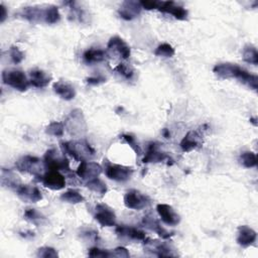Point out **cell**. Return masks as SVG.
Listing matches in <instances>:
<instances>
[{
    "label": "cell",
    "instance_id": "obj_1",
    "mask_svg": "<svg viewBox=\"0 0 258 258\" xmlns=\"http://www.w3.org/2000/svg\"><path fill=\"white\" fill-rule=\"evenodd\" d=\"M214 74L221 79H237L239 82L248 86L252 90H257L258 78L256 75L250 74L245 69L236 63L224 62L216 64L213 69Z\"/></svg>",
    "mask_w": 258,
    "mask_h": 258
},
{
    "label": "cell",
    "instance_id": "obj_2",
    "mask_svg": "<svg viewBox=\"0 0 258 258\" xmlns=\"http://www.w3.org/2000/svg\"><path fill=\"white\" fill-rule=\"evenodd\" d=\"M62 153H66L78 161H85L95 155V149L86 140H74L60 142Z\"/></svg>",
    "mask_w": 258,
    "mask_h": 258
},
{
    "label": "cell",
    "instance_id": "obj_3",
    "mask_svg": "<svg viewBox=\"0 0 258 258\" xmlns=\"http://www.w3.org/2000/svg\"><path fill=\"white\" fill-rule=\"evenodd\" d=\"M63 125L68 132L75 137H81L87 131V123L81 109L73 110L67 117Z\"/></svg>",
    "mask_w": 258,
    "mask_h": 258
},
{
    "label": "cell",
    "instance_id": "obj_4",
    "mask_svg": "<svg viewBox=\"0 0 258 258\" xmlns=\"http://www.w3.org/2000/svg\"><path fill=\"white\" fill-rule=\"evenodd\" d=\"M44 167L48 170H64L70 171V162L64 153L58 152L55 148L48 149L43 155Z\"/></svg>",
    "mask_w": 258,
    "mask_h": 258
},
{
    "label": "cell",
    "instance_id": "obj_5",
    "mask_svg": "<svg viewBox=\"0 0 258 258\" xmlns=\"http://www.w3.org/2000/svg\"><path fill=\"white\" fill-rule=\"evenodd\" d=\"M2 81L5 85L19 91L24 92L28 89L30 83L26 75L20 70H5L2 72Z\"/></svg>",
    "mask_w": 258,
    "mask_h": 258
},
{
    "label": "cell",
    "instance_id": "obj_6",
    "mask_svg": "<svg viewBox=\"0 0 258 258\" xmlns=\"http://www.w3.org/2000/svg\"><path fill=\"white\" fill-rule=\"evenodd\" d=\"M43 166V161L40 158L32 155H24L15 162V167L19 171L33 174L35 177L42 175L41 172Z\"/></svg>",
    "mask_w": 258,
    "mask_h": 258
},
{
    "label": "cell",
    "instance_id": "obj_7",
    "mask_svg": "<svg viewBox=\"0 0 258 258\" xmlns=\"http://www.w3.org/2000/svg\"><path fill=\"white\" fill-rule=\"evenodd\" d=\"M150 199L148 196L137 189H130L124 196V205L130 210H142L149 206Z\"/></svg>",
    "mask_w": 258,
    "mask_h": 258
},
{
    "label": "cell",
    "instance_id": "obj_8",
    "mask_svg": "<svg viewBox=\"0 0 258 258\" xmlns=\"http://www.w3.org/2000/svg\"><path fill=\"white\" fill-rule=\"evenodd\" d=\"M133 169L132 167L108 163L105 167V174L108 178L113 179L115 181H127L132 176Z\"/></svg>",
    "mask_w": 258,
    "mask_h": 258
},
{
    "label": "cell",
    "instance_id": "obj_9",
    "mask_svg": "<svg viewBox=\"0 0 258 258\" xmlns=\"http://www.w3.org/2000/svg\"><path fill=\"white\" fill-rule=\"evenodd\" d=\"M39 181L52 190H59L66 186V178L58 170H48L39 176Z\"/></svg>",
    "mask_w": 258,
    "mask_h": 258
},
{
    "label": "cell",
    "instance_id": "obj_10",
    "mask_svg": "<svg viewBox=\"0 0 258 258\" xmlns=\"http://www.w3.org/2000/svg\"><path fill=\"white\" fill-rule=\"evenodd\" d=\"M95 220L103 227L116 225V215L114 211L105 204H99L95 209Z\"/></svg>",
    "mask_w": 258,
    "mask_h": 258
},
{
    "label": "cell",
    "instance_id": "obj_11",
    "mask_svg": "<svg viewBox=\"0 0 258 258\" xmlns=\"http://www.w3.org/2000/svg\"><path fill=\"white\" fill-rule=\"evenodd\" d=\"M102 166L94 161H81L79 164L76 173L79 177L84 180H90L92 178L98 177L102 173Z\"/></svg>",
    "mask_w": 258,
    "mask_h": 258
},
{
    "label": "cell",
    "instance_id": "obj_12",
    "mask_svg": "<svg viewBox=\"0 0 258 258\" xmlns=\"http://www.w3.org/2000/svg\"><path fill=\"white\" fill-rule=\"evenodd\" d=\"M144 243H145V250L158 257H169V256L177 255L176 253H174V250L164 242L145 239Z\"/></svg>",
    "mask_w": 258,
    "mask_h": 258
},
{
    "label": "cell",
    "instance_id": "obj_13",
    "mask_svg": "<svg viewBox=\"0 0 258 258\" xmlns=\"http://www.w3.org/2000/svg\"><path fill=\"white\" fill-rule=\"evenodd\" d=\"M47 10L48 6L46 7H38V6H29V7H24L20 15L30 21V22H45L47 19Z\"/></svg>",
    "mask_w": 258,
    "mask_h": 258
},
{
    "label": "cell",
    "instance_id": "obj_14",
    "mask_svg": "<svg viewBox=\"0 0 258 258\" xmlns=\"http://www.w3.org/2000/svg\"><path fill=\"white\" fill-rule=\"evenodd\" d=\"M160 12L170 14L177 20H185L187 18V10L173 1H160L158 9Z\"/></svg>",
    "mask_w": 258,
    "mask_h": 258
},
{
    "label": "cell",
    "instance_id": "obj_15",
    "mask_svg": "<svg viewBox=\"0 0 258 258\" xmlns=\"http://www.w3.org/2000/svg\"><path fill=\"white\" fill-rule=\"evenodd\" d=\"M142 10L140 1L127 0L122 2L121 6L118 9V14L121 18L125 20H132L137 17Z\"/></svg>",
    "mask_w": 258,
    "mask_h": 258
},
{
    "label": "cell",
    "instance_id": "obj_16",
    "mask_svg": "<svg viewBox=\"0 0 258 258\" xmlns=\"http://www.w3.org/2000/svg\"><path fill=\"white\" fill-rule=\"evenodd\" d=\"M16 194L18 198L25 203H36L42 200V195L39 188L30 184H21L16 189Z\"/></svg>",
    "mask_w": 258,
    "mask_h": 258
},
{
    "label": "cell",
    "instance_id": "obj_17",
    "mask_svg": "<svg viewBox=\"0 0 258 258\" xmlns=\"http://www.w3.org/2000/svg\"><path fill=\"white\" fill-rule=\"evenodd\" d=\"M156 211L161 221L168 226H175L180 222L179 215L167 204H158L156 206Z\"/></svg>",
    "mask_w": 258,
    "mask_h": 258
},
{
    "label": "cell",
    "instance_id": "obj_18",
    "mask_svg": "<svg viewBox=\"0 0 258 258\" xmlns=\"http://www.w3.org/2000/svg\"><path fill=\"white\" fill-rule=\"evenodd\" d=\"M202 144V135L198 130H190L188 131L182 140L179 143V146L182 151L189 152Z\"/></svg>",
    "mask_w": 258,
    "mask_h": 258
},
{
    "label": "cell",
    "instance_id": "obj_19",
    "mask_svg": "<svg viewBox=\"0 0 258 258\" xmlns=\"http://www.w3.org/2000/svg\"><path fill=\"white\" fill-rule=\"evenodd\" d=\"M257 239V233L247 225H242L238 228L237 243L242 247L252 245Z\"/></svg>",
    "mask_w": 258,
    "mask_h": 258
},
{
    "label": "cell",
    "instance_id": "obj_20",
    "mask_svg": "<svg viewBox=\"0 0 258 258\" xmlns=\"http://www.w3.org/2000/svg\"><path fill=\"white\" fill-rule=\"evenodd\" d=\"M116 234L120 237L127 238L134 241H144L146 239L145 233L135 227H130L126 225H120L116 228Z\"/></svg>",
    "mask_w": 258,
    "mask_h": 258
},
{
    "label": "cell",
    "instance_id": "obj_21",
    "mask_svg": "<svg viewBox=\"0 0 258 258\" xmlns=\"http://www.w3.org/2000/svg\"><path fill=\"white\" fill-rule=\"evenodd\" d=\"M107 47L113 51H116L122 58L126 59L131 54V49L129 45L119 36H113L109 39Z\"/></svg>",
    "mask_w": 258,
    "mask_h": 258
},
{
    "label": "cell",
    "instance_id": "obj_22",
    "mask_svg": "<svg viewBox=\"0 0 258 258\" xmlns=\"http://www.w3.org/2000/svg\"><path fill=\"white\" fill-rule=\"evenodd\" d=\"M142 224L144 225V227H146L147 229L155 232L159 237H161L162 239H169L173 234L168 232L166 229H164L158 220H156L154 217L148 215L145 216L142 220Z\"/></svg>",
    "mask_w": 258,
    "mask_h": 258
},
{
    "label": "cell",
    "instance_id": "obj_23",
    "mask_svg": "<svg viewBox=\"0 0 258 258\" xmlns=\"http://www.w3.org/2000/svg\"><path fill=\"white\" fill-rule=\"evenodd\" d=\"M50 81L51 76L42 70L34 69L29 73V83L35 88H44L50 83Z\"/></svg>",
    "mask_w": 258,
    "mask_h": 258
},
{
    "label": "cell",
    "instance_id": "obj_24",
    "mask_svg": "<svg viewBox=\"0 0 258 258\" xmlns=\"http://www.w3.org/2000/svg\"><path fill=\"white\" fill-rule=\"evenodd\" d=\"M53 92L58 95L61 99L66 101H70L75 98L76 90L75 88L64 81H57L52 85Z\"/></svg>",
    "mask_w": 258,
    "mask_h": 258
},
{
    "label": "cell",
    "instance_id": "obj_25",
    "mask_svg": "<svg viewBox=\"0 0 258 258\" xmlns=\"http://www.w3.org/2000/svg\"><path fill=\"white\" fill-rule=\"evenodd\" d=\"M169 160V156L160 151L158 149V145L156 143H150L148 150L145 154V156L142 159L143 163H149V162H161L164 160Z\"/></svg>",
    "mask_w": 258,
    "mask_h": 258
},
{
    "label": "cell",
    "instance_id": "obj_26",
    "mask_svg": "<svg viewBox=\"0 0 258 258\" xmlns=\"http://www.w3.org/2000/svg\"><path fill=\"white\" fill-rule=\"evenodd\" d=\"M1 184L4 187L14 189L16 191V189L21 185V182H20V178L18 177V175H16L12 170L2 168L1 169Z\"/></svg>",
    "mask_w": 258,
    "mask_h": 258
},
{
    "label": "cell",
    "instance_id": "obj_27",
    "mask_svg": "<svg viewBox=\"0 0 258 258\" xmlns=\"http://www.w3.org/2000/svg\"><path fill=\"white\" fill-rule=\"evenodd\" d=\"M83 58L85 62L90 64L101 62L106 58V52L99 48H90L84 52Z\"/></svg>",
    "mask_w": 258,
    "mask_h": 258
},
{
    "label": "cell",
    "instance_id": "obj_28",
    "mask_svg": "<svg viewBox=\"0 0 258 258\" xmlns=\"http://www.w3.org/2000/svg\"><path fill=\"white\" fill-rule=\"evenodd\" d=\"M86 186L90 190H92L96 194H99V195H105L107 192V189H108L106 183L102 179H100L99 177H95V178H92V179L88 180V182L86 183Z\"/></svg>",
    "mask_w": 258,
    "mask_h": 258
},
{
    "label": "cell",
    "instance_id": "obj_29",
    "mask_svg": "<svg viewBox=\"0 0 258 258\" xmlns=\"http://www.w3.org/2000/svg\"><path fill=\"white\" fill-rule=\"evenodd\" d=\"M60 200L69 204H80L85 201V198L75 189H69L60 195Z\"/></svg>",
    "mask_w": 258,
    "mask_h": 258
},
{
    "label": "cell",
    "instance_id": "obj_30",
    "mask_svg": "<svg viewBox=\"0 0 258 258\" xmlns=\"http://www.w3.org/2000/svg\"><path fill=\"white\" fill-rule=\"evenodd\" d=\"M243 59L251 64H258V52L255 46L248 44L243 49Z\"/></svg>",
    "mask_w": 258,
    "mask_h": 258
},
{
    "label": "cell",
    "instance_id": "obj_31",
    "mask_svg": "<svg viewBox=\"0 0 258 258\" xmlns=\"http://www.w3.org/2000/svg\"><path fill=\"white\" fill-rule=\"evenodd\" d=\"M24 219L34 225H41L45 221L44 216L35 209H26L24 212Z\"/></svg>",
    "mask_w": 258,
    "mask_h": 258
},
{
    "label": "cell",
    "instance_id": "obj_32",
    "mask_svg": "<svg viewBox=\"0 0 258 258\" xmlns=\"http://www.w3.org/2000/svg\"><path fill=\"white\" fill-rule=\"evenodd\" d=\"M239 160H240V163L247 168L254 167L257 165V156L252 151H245L241 153Z\"/></svg>",
    "mask_w": 258,
    "mask_h": 258
},
{
    "label": "cell",
    "instance_id": "obj_33",
    "mask_svg": "<svg viewBox=\"0 0 258 258\" xmlns=\"http://www.w3.org/2000/svg\"><path fill=\"white\" fill-rule=\"evenodd\" d=\"M45 132L51 136H55V137H61L63 135L64 132V125L63 123L60 122H56L53 121L51 123H49L46 128H45Z\"/></svg>",
    "mask_w": 258,
    "mask_h": 258
},
{
    "label": "cell",
    "instance_id": "obj_34",
    "mask_svg": "<svg viewBox=\"0 0 258 258\" xmlns=\"http://www.w3.org/2000/svg\"><path fill=\"white\" fill-rule=\"evenodd\" d=\"M174 48L169 43H161L154 50V54L162 57H171L174 55Z\"/></svg>",
    "mask_w": 258,
    "mask_h": 258
},
{
    "label": "cell",
    "instance_id": "obj_35",
    "mask_svg": "<svg viewBox=\"0 0 258 258\" xmlns=\"http://www.w3.org/2000/svg\"><path fill=\"white\" fill-rule=\"evenodd\" d=\"M114 71L117 74L121 75L123 78L127 79V80H131L134 77V75H135V72H134L133 68L130 67L129 64H127V63H119V64H117L115 67Z\"/></svg>",
    "mask_w": 258,
    "mask_h": 258
},
{
    "label": "cell",
    "instance_id": "obj_36",
    "mask_svg": "<svg viewBox=\"0 0 258 258\" xmlns=\"http://www.w3.org/2000/svg\"><path fill=\"white\" fill-rule=\"evenodd\" d=\"M36 255L38 257H42V258H56L58 256L56 250L51 247H48V246L38 248Z\"/></svg>",
    "mask_w": 258,
    "mask_h": 258
},
{
    "label": "cell",
    "instance_id": "obj_37",
    "mask_svg": "<svg viewBox=\"0 0 258 258\" xmlns=\"http://www.w3.org/2000/svg\"><path fill=\"white\" fill-rule=\"evenodd\" d=\"M9 55L11 60L14 63H20L24 59V53L17 47V46H11L9 49Z\"/></svg>",
    "mask_w": 258,
    "mask_h": 258
},
{
    "label": "cell",
    "instance_id": "obj_38",
    "mask_svg": "<svg viewBox=\"0 0 258 258\" xmlns=\"http://www.w3.org/2000/svg\"><path fill=\"white\" fill-rule=\"evenodd\" d=\"M122 138L130 145V147L136 152V154H138V155H140L141 154V152H142V150H141V148H140V146H139V144L137 143V141L135 140V138L132 136V135H129V134H123L122 135Z\"/></svg>",
    "mask_w": 258,
    "mask_h": 258
},
{
    "label": "cell",
    "instance_id": "obj_39",
    "mask_svg": "<svg viewBox=\"0 0 258 258\" xmlns=\"http://www.w3.org/2000/svg\"><path fill=\"white\" fill-rule=\"evenodd\" d=\"M88 255L90 257H111L112 254L108 250H103L98 247H93L89 250Z\"/></svg>",
    "mask_w": 258,
    "mask_h": 258
},
{
    "label": "cell",
    "instance_id": "obj_40",
    "mask_svg": "<svg viewBox=\"0 0 258 258\" xmlns=\"http://www.w3.org/2000/svg\"><path fill=\"white\" fill-rule=\"evenodd\" d=\"M141 7L146 10H152V9H158L160 1L157 0H145V1H140Z\"/></svg>",
    "mask_w": 258,
    "mask_h": 258
},
{
    "label": "cell",
    "instance_id": "obj_41",
    "mask_svg": "<svg viewBox=\"0 0 258 258\" xmlns=\"http://www.w3.org/2000/svg\"><path fill=\"white\" fill-rule=\"evenodd\" d=\"M112 256L114 257H121V258H128L130 256L128 250L124 247H117L111 252Z\"/></svg>",
    "mask_w": 258,
    "mask_h": 258
},
{
    "label": "cell",
    "instance_id": "obj_42",
    "mask_svg": "<svg viewBox=\"0 0 258 258\" xmlns=\"http://www.w3.org/2000/svg\"><path fill=\"white\" fill-rule=\"evenodd\" d=\"M106 81V79L104 77H101V76H97V77H89L86 82L89 84V85H99L101 83H104Z\"/></svg>",
    "mask_w": 258,
    "mask_h": 258
},
{
    "label": "cell",
    "instance_id": "obj_43",
    "mask_svg": "<svg viewBox=\"0 0 258 258\" xmlns=\"http://www.w3.org/2000/svg\"><path fill=\"white\" fill-rule=\"evenodd\" d=\"M0 9H1V17H0V21L1 22H3L4 20H5V18H6V16H7V12H6V8H5V6L3 5V4H1L0 5Z\"/></svg>",
    "mask_w": 258,
    "mask_h": 258
},
{
    "label": "cell",
    "instance_id": "obj_44",
    "mask_svg": "<svg viewBox=\"0 0 258 258\" xmlns=\"http://www.w3.org/2000/svg\"><path fill=\"white\" fill-rule=\"evenodd\" d=\"M162 134H163V136H164L165 138H168V137H169V132L167 131V129H163Z\"/></svg>",
    "mask_w": 258,
    "mask_h": 258
},
{
    "label": "cell",
    "instance_id": "obj_45",
    "mask_svg": "<svg viewBox=\"0 0 258 258\" xmlns=\"http://www.w3.org/2000/svg\"><path fill=\"white\" fill-rule=\"evenodd\" d=\"M250 121H251V122H252V123H253L255 126L257 125V123L255 122V121H256V118H251V119H250Z\"/></svg>",
    "mask_w": 258,
    "mask_h": 258
}]
</instances>
